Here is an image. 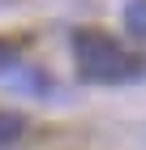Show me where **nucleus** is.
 <instances>
[{"mask_svg":"<svg viewBox=\"0 0 146 150\" xmlns=\"http://www.w3.org/2000/svg\"><path fill=\"white\" fill-rule=\"evenodd\" d=\"M73 56H78V73L86 81H120L133 77V56H125L120 43L103 30H78L73 35Z\"/></svg>","mask_w":146,"mask_h":150,"instance_id":"nucleus-1","label":"nucleus"},{"mask_svg":"<svg viewBox=\"0 0 146 150\" xmlns=\"http://www.w3.org/2000/svg\"><path fill=\"white\" fill-rule=\"evenodd\" d=\"M13 64H17V47L0 39V73H4V69H13Z\"/></svg>","mask_w":146,"mask_h":150,"instance_id":"nucleus-4","label":"nucleus"},{"mask_svg":"<svg viewBox=\"0 0 146 150\" xmlns=\"http://www.w3.org/2000/svg\"><path fill=\"white\" fill-rule=\"evenodd\" d=\"M125 30L133 39H146V0H129L125 4Z\"/></svg>","mask_w":146,"mask_h":150,"instance_id":"nucleus-2","label":"nucleus"},{"mask_svg":"<svg viewBox=\"0 0 146 150\" xmlns=\"http://www.w3.org/2000/svg\"><path fill=\"white\" fill-rule=\"evenodd\" d=\"M22 129H26V120L17 112H0V146H4V142H17Z\"/></svg>","mask_w":146,"mask_h":150,"instance_id":"nucleus-3","label":"nucleus"}]
</instances>
